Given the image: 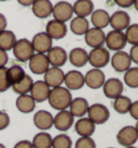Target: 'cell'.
<instances>
[{
  "label": "cell",
  "instance_id": "obj_22",
  "mask_svg": "<svg viewBox=\"0 0 138 148\" xmlns=\"http://www.w3.org/2000/svg\"><path fill=\"white\" fill-rule=\"evenodd\" d=\"M64 83L69 91L80 90L84 86V75L78 70H70L65 74Z\"/></svg>",
  "mask_w": 138,
  "mask_h": 148
},
{
  "label": "cell",
  "instance_id": "obj_16",
  "mask_svg": "<svg viewBox=\"0 0 138 148\" xmlns=\"http://www.w3.org/2000/svg\"><path fill=\"white\" fill-rule=\"evenodd\" d=\"M50 91H51V88L43 80H38L33 83L31 90L29 93L36 103H42L44 101H48Z\"/></svg>",
  "mask_w": 138,
  "mask_h": 148
},
{
  "label": "cell",
  "instance_id": "obj_48",
  "mask_svg": "<svg viewBox=\"0 0 138 148\" xmlns=\"http://www.w3.org/2000/svg\"><path fill=\"white\" fill-rule=\"evenodd\" d=\"M134 5H135V9L138 11V0H134Z\"/></svg>",
  "mask_w": 138,
  "mask_h": 148
},
{
  "label": "cell",
  "instance_id": "obj_52",
  "mask_svg": "<svg viewBox=\"0 0 138 148\" xmlns=\"http://www.w3.org/2000/svg\"><path fill=\"white\" fill-rule=\"evenodd\" d=\"M0 1H8V0H0Z\"/></svg>",
  "mask_w": 138,
  "mask_h": 148
},
{
  "label": "cell",
  "instance_id": "obj_45",
  "mask_svg": "<svg viewBox=\"0 0 138 148\" xmlns=\"http://www.w3.org/2000/svg\"><path fill=\"white\" fill-rule=\"evenodd\" d=\"M114 2L121 8H130L132 4H134V0H114Z\"/></svg>",
  "mask_w": 138,
  "mask_h": 148
},
{
  "label": "cell",
  "instance_id": "obj_29",
  "mask_svg": "<svg viewBox=\"0 0 138 148\" xmlns=\"http://www.w3.org/2000/svg\"><path fill=\"white\" fill-rule=\"evenodd\" d=\"M16 36L11 30H2L0 32V49L8 52L13 49L16 42Z\"/></svg>",
  "mask_w": 138,
  "mask_h": 148
},
{
  "label": "cell",
  "instance_id": "obj_43",
  "mask_svg": "<svg viewBox=\"0 0 138 148\" xmlns=\"http://www.w3.org/2000/svg\"><path fill=\"white\" fill-rule=\"evenodd\" d=\"M13 148H33V144H31L30 140H23L17 142L16 144L14 145V147Z\"/></svg>",
  "mask_w": 138,
  "mask_h": 148
},
{
  "label": "cell",
  "instance_id": "obj_10",
  "mask_svg": "<svg viewBox=\"0 0 138 148\" xmlns=\"http://www.w3.org/2000/svg\"><path fill=\"white\" fill-rule=\"evenodd\" d=\"M52 14L54 16V20L59 22H68L73 14L72 5L67 1H59L55 5H53Z\"/></svg>",
  "mask_w": 138,
  "mask_h": 148
},
{
  "label": "cell",
  "instance_id": "obj_15",
  "mask_svg": "<svg viewBox=\"0 0 138 148\" xmlns=\"http://www.w3.org/2000/svg\"><path fill=\"white\" fill-rule=\"evenodd\" d=\"M64 79H65V73L63 71L61 68H58V67H50L49 69L45 71L44 80L43 81L51 89H53V88L61 86V84L64 83Z\"/></svg>",
  "mask_w": 138,
  "mask_h": 148
},
{
  "label": "cell",
  "instance_id": "obj_53",
  "mask_svg": "<svg viewBox=\"0 0 138 148\" xmlns=\"http://www.w3.org/2000/svg\"><path fill=\"white\" fill-rule=\"evenodd\" d=\"M108 148H114V147H108Z\"/></svg>",
  "mask_w": 138,
  "mask_h": 148
},
{
  "label": "cell",
  "instance_id": "obj_39",
  "mask_svg": "<svg viewBox=\"0 0 138 148\" xmlns=\"http://www.w3.org/2000/svg\"><path fill=\"white\" fill-rule=\"evenodd\" d=\"M74 148H96V143L92 137H79Z\"/></svg>",
  "mask_w": 138,
  "mask_h": 148
},
{
  "label": "cell",
  "instance_id": "obj_9",
  "mask_svg": "<svg viewBox=\"0 0 138 148\" xmlns=\"http://www.w3.org/2000/svg\"><path fill=\"white\" fill-rule=\"evenodd\" d=\"M29 69L35 75H44L45 71L50 68V64L46 58V54L35 53L28 61Z\"/></svg>",
  "mask_w": 138,
  "mask_h": 148
},
{
  "label": "cell",
  "instance_id": "obj_20",
  "mask_svg": "<svg viewBox=\"0 0 138 148\" xmlns=\"http://www.w3.org/2000/svg\"><path fill=\"white\" fill-rule=\"evenodd\" d=\"M73 125H74V130L77 132V134L80 137H92L96 130V125L87 117L79 118Z\"/></svg>",
  "mask_w": 138,
  "mask_h": 148
},
{
  "label": "cell",
  "instance_id": "obj_2",
  "mask_svg": "<svg viewBox=\"0 0 138 148\" xmlns=\"http://www.w3.org/2000/svg\"><path fill=\"white\" fill-rule=\"evenodd\" d=\"M12 50L14 58H16L18 62L22 63L28 62L35 54V50L33 48L31 41H29L28 39H25V38L16 40Z\"/></svg>",
  "mask_w": 138,
  "mask_h": 148
},
{
  "label": "cell",
  "instance_id": "obj_5",
  "mask_svg": "<svg viewBox=\"0 0 138 148\" xmlns=\"http://www.w3.org/2000/svg\"><path fill=\"white\" fill-rule=\"evenodd\" d=\"M117 140L122 147L134 146L138 140V132L136 131L134 125H125L118 132Z\"/></svg>",
  "mask_w": 138,
  "mask_h": 148
},
{
  "label": "cell",
  "instance_id": "obj_49",
  "mask_svg": "<svg viewBox=\"0 0 138 148\" xmlns=\"http://www.w3.org/2000/svg\"><path fill=\"white\" fill-rule=\"evenodd\" d=\"M134 127H135V129H136V131L138 132V120H137V122H136V124H135Z\"/></svg>",
  "mask_w": 138,
  "mask_h": 148
},
{
  "label": "cell",
  "instance_id": "obj_35",
  "mask_svg": "<svg viewBox=\"0 0 138 148\" xmlns=\"http://www.w3.org/2000/svg\"><path fill=\"white\" fill-rule=\"evenodd\" d=\"M124 82L132 89L138 88V67H130L124 74Z\"/></svg>",
  "mask_w": 138,
  "mask_h": 148
},
{
  "label": "cell",
  "instance_id": "obj_14",
  "mask_svg": "<svg viewBox=\"0 0 138 148\" xmlns=\"http://www.w3.org/2000/svg\"><path fill=\"white\" fill-rule=\"evenodd\" d=\"M105 81V74L97 68H93V69L89 70L84 76V84H86L89 89H93V90H97V89L102 88Z\"/></svg>",
  "mask_w": 138,
  "mask_h": 148
},
{
  "label": "cell",
  "instance_id": "obj_4",
  "mask_svg": "<svg viewBox=\"0 0 138 148\" xmlns=\"http://www.w3.org/2000/svg\"><path fill=\"white\" fill-rule=\"evenodd\" d=\"M87 118H89L95 125L106 123L110 118V111L104 104L96 103L89 105L87 110Z\"/></svg>",
  "mask_w": 138,
  "mask_h": 148
},
{
  "label": "cell",
  "instance_id": "obj_11",
  "mask_svg": "<svg viewBox=\"0 0 138 148\" xmlns=\"http://www.w3.org/2000/svg\"><path fill=\"white\" fill-rule=\"evenodd\" d=\"M31 45H33L35 52L45 54L48 53L50 49L53 47V40L45 32L44 33H38L33 36V40H31Z\"/></svg>",
  "mask_w": 138,
  "mask_h": 148
},
{
  "label": "cell",
  "instance_id": "obj_6",
  "mask_svg": "<svg viewBox=\"0 0 138 148\" xmlns=\"http://www.w3.org/2000/svg\"><path fill=\"white\" fill-rule=\"evenodd\" d=\"M73 124L74 117L68 109L58 111L53 118V127L59 132H67Z\"/></svg>",
  "mask_w": 138,
  "mask_h": 148
},
{
  "label": "cell",
  "instance_id": "obj_33",
  "mask_svg": "<svg viewBox=\"0 0 138 148\" xmlns=\"http://www.w3.org/2000/svg\"><path fill=\"white\" fill-rule=\"evenodd\" d=\"M132 105V99L125 95H120L119 97L113 99V109L120 115H126L128 114Z\"/></svg>",
  "mask_w": 138,
  "mask_h": 148
},
{
  "label": "cell",
  "instance_id": "obj_27",
  "mask_svg": "<svg viewBox=\"0 0 138 148\" xmlns=\"http://www.w3.org/2000/svg\"><path fill=\"white\" fill-rule=\"evenodd\" d=\"M87 52L82 48H74L69 53V62L74 67H83L87 63Z\"/></svg>",
  "mask_w": 138,
  "mask_h": 148
},
{
  "label": "cell",
  "instance_id": "obj_47",
  "mask_svg": "<svg viewBox=\"0 0 138 148\" xmlns=\"http://www.w3.org/2000/svg\"><path fill=\"white\" fill-rule=\"evenodd\" d=\"M36 0H17V2L20 5H23V7H30V5H33V3Z\"/></svg>",
  "mask_w": 138,
  "mask_h": 148
},
{
  "label": "cell",
  "instance_id": "obj_37",
  "mask_svg": "<svg viewBox=\"0 0 138 148\" xmlns=\"http://www.w3.org/2000/svg\"><path fill=\"white\" fill-rule=\"evenodd\" d=\"M126 42L132 45H138V24H132L125 29Z\"/></svg>",
  "mask_w": 138,
  "mask_h": 148
},
{
  "label": "cell",
  "instance_id": "obj_41",
  "mask_svg": "<svg viewBox=\"0 0 138 148\" xmlns=\"http://www.w3.org/2000/svg\"><path fill=\"white\" fill-rule=\"evenodd\" d=\"M128 114H130V117H132L133 119H135L136 121H137L138 120V101L132 102V105H130Z\"/></svg>",
  "mask_w": 138,
  "mask_h": 148
},
{
  "label": "cell",
  "instance_id": "obj_12",
  "mask_svg": "<svg viewBox=\"0 0 138 148\" xmlns=\"http://www.w3.org/2000/svg\"><path fill=\"white\" fill-rule=\"evenodd\" d=\"M46 58L49 61V64L52 67H58L61 68L64 66L68 60V54L65 49L61 47H52L50 51L46 53Z\"/></svg>",
  "mask_w": 138,
  "mask_h": 148
},
{
  "label": "cell",
  "instance_id": "obj_23",
  "mask_svg": "<svg viewBox=\"0 0 138 148\" xmlns=\"http://www.w3.org/2000/svg\"><path fill=\"white\" fill-rule=\"evenodd\" d=\"M89 104L83 97H76L72 99L71 103L69 105V111L74 118H82L85 117L89 110Z\"/></svg>",
  "mask_w": 138,
  "mask_h": 148
},
{
  "label": "cell",
  "instance_id": "obj_40",
  "mask_svg": "<svg viewBox=\"0 0 138 148\" xmlns=\"http://www.w3.org/2000/svg\"><path fill=\"white\" fill-rule=\"evenodd\" d=\"M10 117L5 111L0 110V131H3L10 125Z\"/></svg>",
  "mask_w": 138,
  "mask_h": 148
},
{
  "label": "cell",
  "instance_id": "obj_24",
  "mask_svg": "<svg viewBox=\"0 0 138 148\" xmlns=\"http://www.w3.org/2000/svg\"><path fill=\"white\" fill-rule=\"evenodd\" d=\"M31 7L35 16L39 18H46L52 14L53 4L50 0H36Z\"/></svg>",
  "mask_w": 138,
  "mask_h": 148
},
{
  "label": "cell",
  "instance_id": "obj_38",
  "mask_svg": "<svg viewBox=\"0 0 138 148\" xmlns=\"http://www.w3.org/2000/svg\"><path fill=\"white\" fill-rule=\"evenodd\" d=\"M7 67H0V93L5 92L11 88V83L9 82L7 76Z\"/></svg>",
  "mask_w": 138,
  "mask_h": 148
},
{
  "label": "cell",
  "instance_id": "obj_18",
  "mask_svg": "<svg viewBox=\"0 0 138 148\" xmlns=\"http://www.w3.org/2000/svg\"><path fill=\"white\" fill-rule=\"evenodd\" d=\"M54 116L48 110H39L33 115V124L35 127L42 132L50 130L53 127Z\"/></svg>",
  "mask_w": 138,
  "mask_h": 148
},
{
  "label": "cell",
  "instance_id": "obj_28",
  "mask_svg": "<svg viewBox=\"0 0 138 148\" xmlns=\"http://www.w3.org/2000/svg\"><path fill=\"white\" fill-rule=\"evenodd\" d=\"M91 15H92L91 22H92V24L94 25L95 28L102 29V28H106L109 25L110 15L105 10H102V9L95 10V11H93V13Z\"/></svg>",
  "mask_w": 138,
  "mask_h": 148
},
{
  "label": "cell",
  "instance_id": "obj_42",
  "mask_svg": "<svg viewBox=\"0 0 138 148\" xmlns=\"http://www.w3.org/2000/svg\"><path fill=\"white\" fill-rule=\"evenodd\" d=\"M130 58L132 63H135L138 65V45H133L130 51Z\"/></svg>",
  "mask_w": 138,
  "mask_h": 148
},
{
  "label": "cell",
  "instance_id": "obj_13",
  "mask_svg": "<svg viewBox=\"0 0 138 148\" xmlns=\"http://www.w3.org/2000/svg\"><path fill=\"white\" fill-rule=\"evenodd\" d=\"M123 83L120 79L118 78H110L106 80L104 86H102V91L106 97L110 99H114L119 97L123 93Z\"/></svg>",
  "mask_w": 138,
  "mask_h": 148
},
{
  "label": "cell",
  "instance_id": "obj_31",
  "mask_svg": "<svg viewBox=\"0 0 138 148\" xmlns=\"http://www.w3.org/2000/svg\"><path fill=\"white\" fill-rule=\"evenodd\" d=\"M89 29V21L85 17H80L77 16L74 17L71 23H70V30L72 32L74 35L78 36H82L85 35V33Z\"/></svg>",
  "mask_w": 138,
  "mask_h": 148
},
{
  "label": "cell",
  "instance_id": "obj_44",
  "mask_svg": "<svg viewBox=\"0 0 138 148\" xmlns=\"http://www.w3.org/2000/svg\"><path fill=\"white\" fill-rule=\"evenodd\" d=\"M8 61H9L8 53L5 51H3V50L0 49V67H5Z\"/></svg>",
  "mask_w": 138,
  "mask_h": 148
},
{
  "label": "cell",
  "instance_id": "obj_7",
  "mask_svg": "<svg viewBox=\"0 0 138 148\" xmlns=\"http://www.w3.org/2000/svg\"><path fill=\"white\" fill-rule=\"evenodd\" d=\"M105 43L107 48L112 51H122L126 45V39L125 35L123 32H119V30H111L106 35Z\"/></svg>",
  "mask_w": 138,
  "mask_h": 148
},
{
  "label": "cell",
  "instance_id": "obj_51",
  "mask_svg": "<svg viewBox=\"0 0 138 148\" xmlns=\"http://www.w3.org/2000/svg\"><path fill=\"white\" fill-rule=\"evenodd\" d=\"M125 148H137V147H135V146H130V147H125Z\"/></svg>",
  "mask_w": 138,
  "mask_h": 148
},
{
  "label": "cell",
  "instance_id": "obj_32",
  "mask_svg": "<svg viewBox=\"0 0 138 148\" xmlns=\"http://www.w3.org/2000/svg\"><path fill=\"white\" fill-rule=\"evenodd\" d=\"M53 137L48 132H39L33 136L31 144L33 148H52Z\"/></svg>",
  "mask_w": 138,
  "mask_h": 148
},
{
  "label": "cell",
  "instance_id": "obj_34",
  "mask_svg": "<svg viewBox=\"0 0 138 148\" xmlns=\"http://www.w3.org/2000/svg\"><path fill=\"white\" fill-rule=\"evenodd\" d=\"M26 75L25 70L18 65H13L10 68L7 69V76H8L9 82L11 83V86L14 83L18 82L20 80L24 78V76Z\"/></svg>",
  "mask_w": 138,
  "mask_h": 148
},
{
  "label": "cell",
  "instance_id": "obj_17",
  "mask_svg": "<svg viewBox=\"0 0 138 148\" xmlns=\"http://www.w3.org/2000/svg\"><path fill=\"white\" fill-rule=\"evenodd\" d=\"M106 39V35L102 32V29L99 28H89L84 35V40L85 43L89 48L95 49V48H100L104 45Z\"/></svg>",
  "mask_w": 138,
  "mask_h": 148
},
{
  "label": "cell",
  "instance_id": "obj_26",
  "mask_svg": "<svg viewBox=\"0 0 138 148\" xmlns=\"http://www.w3.org/2000/svg\"><path fill=\"white\" fill-rule=\"evenodd\" d=\"M73 13L77 16L85 17L91 15L94 11V3L92 0H77L72 5Z\"/></svg>",
  "mask_w": 138,
  "mask_h": 148
},
{
  "label": "cell",
  "instance_id": "obj_46",
  "mask_svg": "<svg viewBox=\"0 0 138 148\" xmlns=\"http://www.w3.org/2000/svg\"><path fill=\"white\" fill-rule=\"evenodd\" d=\"M7 25H8V23H7V18H5V16H4L3 14L0 13V32L5 30Z\"/></svg>",
  "mask_w": 138,
  "mask_h": 148
},
{
  "label": "cell",
  "instance_id": "obj_8",
  "mask_svg": "<svg viewBox=\"0 0 138 148\" xmlns=\"http://www.w3.org/2000/svg\"><path fill=\"white\" fill-rule=\"evenodd\" d=\"M111 66L117 73H125L127 69L130 68L132 61H130V54L124 51H118L110 58Z\"/></svg>",
  "mask_w": 138,
  "mask_h": 148
},
{
  "label": "cell",
  "instance_id": "obj_3",
  "mask_svg": "<svg viewBox=\"0 0 138 148\" xmlns=\"http://www.w3.org/2000/svg\"><path fill=\"white\" fill-rule=\"evenodd\" d=\"M110 62V53L109 50L100 47L92 49L91 52L87 54V63H89L94 68L100 69L102 67L107 66Z\"/></svg>",
  "mask_w": 138,
  "mask_h": 148
},
{
  "label": "cell",
  "instance_id": "obj_19",
  "mask_svg": "<svg viewBox=\"0 0 138 148\" xmlns=\"http://www.w3.org/2000/svg\"><path fill=\"white\" fill-rule=\"evenodd\" d=\"M45 33L49 35L52 40H59L67 35V26L63 22L52 20L46 24Z\"/></svg>",
  "mask_w": 138,
  "mask_h": 148
},
{
  "label": "cell",
  "instance_id": "obj_30",
  "mask_svg": "<svg viewBox=\"0 0 138 148\" xmlns=\"http://www.w3.org/2000/svg\"><path fill=\"white\" fill-rule=\"evenodd\" d=\"M33 78L29 76V75H25L24 78L20 80L18 82L14 83L11 86L13 92H15L16 94L18 95H24V94H28L30 90H31V86H33Z\"/></svg>",
  "mask_w": 138,
  "mask_h": 148
},
{
  "label": "cell",
  "instance_id": "obj_25",
  "mask_svg": "<svg viewBox=\"0 0 138 148\" xmlns=\"http://www.w3.org/2000/svg\"><path fill=\"white\" fill-rule=\"evenodd\" d=\"M15 106H16L17 110L22 114H30L36 108V102L30 96V94L18 95L16 102H15Z\"/></svg>",
  "mask_w": 138,
  "mask_h": 148
},
{
  "label": "cell",
  "instance_id": "obj_50",
  "mask_svg": "<svg viewBox=\"0 0 138 148\" xmlns=\"http://www.w3.org/2000/svg\"><path fill=\"white\" fill-rule=\"evenodd\" d=\"M0 148H7V147H5L3 144H1V143H0Z\"/></svg>",
  "mask_w": 138,
  "mask_h": 148
},
{
  "label": "cell",
  "instance_id": "obj_1",
  "mask_svg": "<svg viewBox=\"0 0 138 148\" xmlns=\"http://www.w3.org/2000/svg\"><path fill=\"white\" fill-rule=\"evenodd\" d=\"M48 101L53 109L58 111L66 110L69 108V105L72 101V95L67 88L57 86L51 89Z\"/></svg>",
  "mask_w": 138,
  "mask_h": 148
},
{
  "label": "cell",
  "instance_id": "obj_36",
  "mask_svg": "<svg viewBox=\"0 0 138 148\" xmlns=\"http://www.w3.org/2000/svg\"><path fill=\"white\" fill-rule=\"evenodd\" d=\"M72 147V140L65 133H61L53 137L52 148H71Z\"/></svg>",
  "mask_w": 138,
  "mask_h": 148
},
{
  "label": "cell",
  "instance_id": "obj_21",
  "mask_svg": "<svg viewBox=\"0 0 138 148\" xmlns=\"http://www.w3.org/2000/svg\"><path fill=\"white\" fill-rule=\"evenodd\" d=\"M130 23V17L124 11H115V12L110 16L109 25L113 28V30H119V32H123L125 30Z\"/></svg>",
  "mask_w": 138,
  "mask_h": 148
}]
</instances>
